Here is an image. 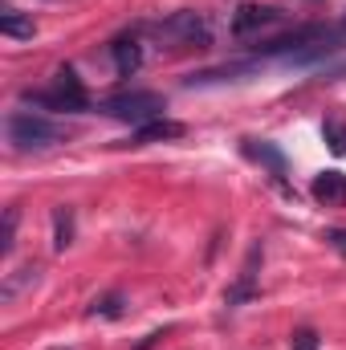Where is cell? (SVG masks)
Returning <instances> with one entry per match:
<instances>
[{
  "label": "cell",
  "instance_id": "cell-7",
  "mask_svg": "<svg viewBox=\"0 0 346 350\" xmlns=\"http://www.w3.org/2000/svg\"><path fill=\"white\" fill-rule=\"evenodd\" d=\"M310 196L322 208H346V175L343 172H318L310 183Z\"/></svg>",
  "mask_w": 346,
  "mask_h": 350
},
{
  "label": "cell",
  "instance_id": "cell-14",
  "mask_svg": "<svg viewBox=\"0 0 346 350\" xmlns=\"http://www.w3.org/2000/svg\"><path fill=\"white\" fill-rule=\"evenodd\" d=\"M127 314V297L122 293H102L90 301V318H122Z\"/></svg>",
  "mask_w": 346,
  "mask_h": 350
},
{
  "label": "cell",
  "instance_id": "cell-3",
  "mask_svg": "<svg viewBox=\"0 0 346 350\" xmlns=\"http://www.w3.org/2000/svg\"><path fill=\"white\" fill-rule=\"evenodd\" d=\"M147 33L159 41H175V45H208V21L200 12H172L163 21H151Z\"/></svg>",
  "mask_w": 346,
  "mask_h": 350
},
{
  "label": "cell",
  "instance_id": "cell-9",
  "mask_svg": "<svg viewBox=\"0 0 346 350\" xmlns=\"http://www.w3.org/2000/svg\"><path fill=\"white\" fill-rule=\"evenodd\" d=\"M110 57H114L118 78H131V74H139V66H143V45H139L135 37H118V41L110 45Z\"/></svg>",
  "mask_w": 346,
  "mask_h": 350
},
{
  "label": "cell",
  "instance_id": "cell-1",
  "mask_svg": "<svg viewBox=\"0 0 346 350\" xmlns=\"http://www.w3.org/2000/svg\"><path fill=\"white\" fill-rule=\"evenodd\" d=\"M4 135H8V143L16 151H45V147L66 139V131L57 122H49V118H41L33 110H12L4 118Z\"/></svg>",
  "mask_w": 346,
  "mask_h": 350
},
{
  "label": "cell",
  "instance_id": "cell-2",
  "mask_svg": "<svg viewBox=\"0 0 346 350\" xmlns=\"http://www.w3.org/2000/svg\"><path fill=\"white\" fill-rule=\"evenodd\" d=\"M98 114L118 118V122H131V126H147V122L163 118V98L151 94V90H131V94H118V98L98 102Z\"/></svg>",
  "mask_w": 346,
  "mask_h": 350
},
{
  "label": "cell",
  "instance_id": "cell-6",
  "mask_svg": "<svg viewBox=\"0 0 346 350\" xmlns=\"http://www.w3.org/2000/svg\"><path fill=\"white\" fill-rule=\"evenodd\" d=\"M241 151H245L253 163H261V167L273 175L277 183H285V175H289V163H285V155L277 151V143H269V139H245V143H241Z\"/></svg>",
  "mask_w": 346,
  "mask_h": 350
},
{
  "label": "cell",
  "instance_id": "cell-13",
  "mask_svg": "<svg viewBox=\"0 0 346 350\" xmlns=\"http://www.w3.org/2000/svg\"><path fill=\"white\" fill-rule=\"evenodd\" d=\"M37 273H41L37 265H25V269L8 273V277H4V285H0V297H4V301H12V297L25 289V285H37Z\"/></svg>",
  "mask_w": 346,
  "mask_h": 350
},
{
  "label": "cell",
  "instance_id": "cell-18",
  "mask_svg": "<svg viewBox=\"0 0 346 350\" xmlns=\"http://www.w3.org/2000/svg\"><path fill=\"white\" fill-rule=\"evenodd\" d=\"M330 241H334L338 249H346V232H330Z\"/></svg>",
  "mask_w": 346,
  "mask_h": 350
},
{
  "label": "cell",
  "instance_id": "cell-10",
  "mask_svg": "<svg viewBox=\"0 0 346 350\" xmlns=\"http://www.w3.org/2000/svg\"><path fill=\"white\" fill-rule=\"evenodd\" d=\"M159 139H183V122L155 118L147 126H135V135H131V143H159Z\"/></svg>",
  "mask_w": 346,
  "mask_h": 350
},
{
  "label": "cell",
  "instance_id": "cell-4",
  "mask_svg": "<svg viewBox=\"0 0 346 350\" xmlns=\"http://www.w3.org/2000/svg\"><path fill=\"white\" fill-rule=\"evenodd\" d=\"M281 21H285V12L273 8V4H241L232 12V37L245 41V37H253L261 29H269V25H281Z\"/></svg>",
  "mask_w": 346,
  "mask_h": 350
},
{
  "label": "cell",
  "instance_id": "cell-16",
  "mask_svg": "<svg viewBox=\"0 0 346 350\" xmlns=\"http://www.w3.org/2000/svg\"><path fill=\"white\" fill-rule=\"evenodd\" d=\"M12 237H16V208L4 212V237H0V253H12Z\"/></svg>",
  "mask_w": 346,
  "mask_h": 350
},
{
  "label": "cell",
  "instance_id": "cell-17",
  "mask_svg": "<svg viewBox=\"0 0 346 350\" xmlns=\"http://www.w3.org/2000/svg\"><path fill=\"white\" fill-rule=\"evenodd\" d=\"M289 347L293 350H318V334H314V330H297V334L289 338Z\"/></svg>",
  "mask_w": 346,
  "mask_h": 350
},
{
  "label": "cell",
  "instance_id": "cell-5",
  "mask_svg": "<svg viewBox=\"0 0 346 350\" xmlns=\"http://www.w3.org/2000/svg\"><path fill=\"white\" fill-rule=\"evenodd\" d=\"M25 102H29V106H41V110H66V114H82V110H90L86 90H62V86L37 90V94L29 90Z\"/></svg>",
  "mask_w": 346,
  "mask_h": 350
},
{
  "label": "cell",
  "instance_id": "cell-15",
  "mask_svg": "<svg viewBox=\"0 0 346 350\" xmlns=\"http://www.w3.org/2000/svg\"><path fill=\"white\" fill-rule=\"evenodd\" d=\"M322 139H326V147H330L334 155H346V122L326 118V122H322Z\"/></svg>",
  "mask_w": 346,
  "mask_h": 350
},
{
  "label": "cell",
  "instance_id": "cell-12",
  "mask_svg": "<svg viewBox=\"0 0 346 350\" xmlns=\"http://www.w3.org/2000/svg\"><path fill=\"white\" fill-rule=\"evenodd\" d=\"M70 245H74V212L70 208H57L53 212V249L66 253Z\"/></svg>",
  "mask_w": 346,
  "mask_h": 350
},
{
  "label": "cell",
  "instance_id": "cell-8",
  "mask_svg": "<svg viewBox=\"0 0 346 350\" xmlns=\"http://www.w3.org/2000/svg\"><path fill=\"white\" fill-rule=\"evenodd\" d=\"M257 261H261V249H253L249 261H245V269H241V277H237V285L224 289V306H245V301L257 293Z\"/></svg>",
  "mask_w": 346,
  "mask_h": 350
},
{
  "label": "cell",
  "instance_id": "cell-11",
  "mask_svg": "<svg viewBox=\"0 0 346 350\" xmlns=\"http://www.w3.org/2000/svg\"><path fill=\"white\" fill-rule=\"evenodd\" d=\"M0 33H4V37H16V41H29V37L37 33V25H33V16H29V12L4 8V12H0Z\"/></svg>",
  "mask_w": 346,
  "mask_h": 350
}]
</instances>
